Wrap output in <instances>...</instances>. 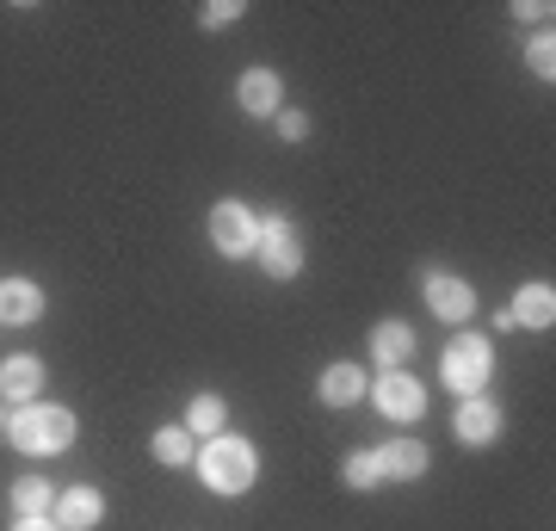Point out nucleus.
I'll return each instance as SVG.
<instances>
[{"label": "nucleus", "instance_id": "1", "mask_svg": "<svg viewBox=\"0 0 556 531\" xmlns=\"http://www.w3.org/2000/svg\"><path fill=\"white\" fill-rule=\"evenodd\" d=\"M0 433H7V445L25 457H62L68 445H75V414L56 408V402H25V408H7L0 414Z\"/></svg>", "mask_w": 556, "mask_h": 531}, {"label": "nucleus", "instance_id": "2", "mask_svg": "<svg viewBox=\"0 0 556 531\" xmlns=\"http://www.w3.org/2000/svg\"><path fill=\"white\" fill-rule=\"evenodd\" d=\"M199 482L211 494H248L260 482V452H254V439H236V433H217V439H204L199 445Z\"/></svg>", "mask_w": 556, "mask_h": 531}, {"label": "nucleus", "instance_id": "3", "mask_svg": "<svg viewBox=\"0 0 556 531\" xmlns=\"http://www.w3.org/2000/svg\"><path fill=\"white\" fill-rule=\"evenodd\" d=\"M439 377H445V390H457V402L489 390L495 383V346H489V334H457L439 353Z\"/></svg>", "mask_w": 556, "mask_h": 531}, {"label": "nucleus", "instance_id": "4", "mask_svg": "<svg viewBox=\"0 0 556 531\" xmlns=\"http://www.w3.org/2000/svg\"><path fill=\"white\" fill-rule=\"evenodd\" d=\"M254 260H260V273L278 278V285L303 273V236H298V223L285 217V211H266V217H260Z\"/></svg>", "mask_w": 556, "mask_h": 531}, {"label": "nucleus", "instance_id": "5", "mask_svg": "<svg viewBox=\"0 0 556 531\" xmlns=\"http://www.w3.org/2000/svg\"><path fill=\"white\" fill-rule=\"evenodd\" d=\"M254 241H260V211H248L241 198L211 204V248H217L223 260H248Z\"/></svg>", "mask_w": 556, "mask_h": 531}, {"label": "nucleus", "instance_id": "6", "mask_svg": "<svg viewBox=\"0 0 556 531\" xmlns=\"http://www.w3.org/2000/svg\"><path fill=\"white\" fill-rule=\"evenodd\" d=\"M365 395H371L378 414L383 420H396V427H415L420 414H427V383H415L408 371H378Z\"/></svg>", "mask_w": 556, "mask_h": 531}, {"label": "nucleus", "instance_id": "7", "mask_svg": "<svg viewBox=\"0 0 556 531\" xmlns=\"http://www.w3.org/2000/svg\"><path fill=\"white\" fill-rule=\"evenodd\" d=\"M420 278H427V309L439 315V321H470L477 315V291L464 285L457 273H439V266H420Z\"/></svg>", "mask_w": 556, "mask_h": 531}, {"label": "nucleus", "instance_id": "8", "mask_svg": "<svg viewBox=\"0 0 556 531\" xmlns=\"http://www.w3.org/2000/svg\"><path fill=\"white\" fill-rule=\"evenodd\" d=\"M501 427H507V420H501V408L489 402V395H464V402H457V414H452V433L464 439L470 452H482V445H495V439H501Z\"/></svg>", "mask_w": 556, "mask_h": 531}, {"label": "nucleus", "instance_id": "9", "mask_svg": "<svg viewBox=\"0 0 556 531\" xmlns=\"http://www.w3.org/2000/svg\"><path fill=\"white\" fill-rule=\"evenodd\" d=\"M43 315V285H31L25 273L0 278V328H31Z\"/></svg>", "mask_w": 556, "mask_h": 531}, {"label": "nucleus", "instance_id": "10", "mask_svg": "<svg viewBox=\"0 0 556 531\" xmlns=\"http://www.w3.org/2000/svg\"><path fill=\"white\" fill-rule=\"evenodd\" d=\"M38 383H43V358H31V353L0 358V402H7V408L38 402Z\"/></svg>", "mask_w": 556, "mask_h": 531}, {"label": "nucleus", "instance_id": "11", "mask_svg": "<svg viewBox=\"0 0 556 531\" xmlns=\"http://www.w3.org/2000/svg\"><path fill=\"white\" fill-rule=\"evenodd\" d=\"M50 519H56L62 531H100L105 494H100V489H62L56 507H50Z\"/></svg>", "mask_w": 556, "mask_h": 531}, {"label": "nucleus", "instance_id": "12", "mask_svg": "<svg viewBox=\"0 0 556 531\" xmlns=\"http://www.w3.org/2000/svg\"><path fill=\"white\" fill-rule=\"evenodd\" d=\"M278 99H285V80H278L273 68H248V75L236 80V105L248 118H278Z\"/></svg>", "mask_w": 556, "mask_h": 531}, {"label": "nucleus", "instance_id": "13", "mask_svg": "<svg viewBox=\"0 0 556 531\" xmlns=\"http://www.w3.org/2000/svg\"><path fill=\"white\" fill-rule=\"evenodd\" d=\"M365 390H371V383H365V371H358L353 358H334V365L316 377V402L321 408H353Z\"/></svg>", "mask_w": 556, "mask_h": 531}, {"label": "nucleus", "instance_id": "14", "mask_svg": "<svg viewBox=\"0 0 556 531\" xmlns=\"http://www.w3.org/2000/svg\"><path fill=\"white\" fill-rule=\"evenodd\" d=\"M507 315H514V328H551L556 321V291L544 285V278H532V285H519L514 291V303H507Z\"/></svg>", "mask_w": 556, "mask_h": 531}, {"label": "nucleus", "instance_id": "15", "mask_svg": "<svg viewBox=\"0 0 556 531\" xmlns=\"http://www.w3.org/2000/svg\"><path fill=\"white\" fill-rule=\"evenodd\" d=\"M378 470H383V482H415V476H427V445L396 433L390 445H378Z\"/></svg>", "mask_w": 556, "mask_h": 531}, {"label": "nucleus", "instance_id": "16", "mask_svg": "<svg viewBox=\"0 0 556 531\" xmlns=\"http://www.w3.org/2000/svg\"><path fill=\"white\" fill-rule=\"evenodd\" d=\"M371 353H378L383 371H408V358H415V328H408V321H378V328H371Z\"/></svg>", "mask_w": 556, "mask_h": 531}, {"label": "nucleus", "instance_id": "17", "mask_svg": "<svg viewBox=\"0 0 556 531\" xmlns=\"http://www.w3.org/2000/svg\"><path fill=\"white\" fill-rule=\"evenodd\" d=\"M223 420H229V402L204 390V395H192V402H186V420H179V427H186L192 439H217Z\"/></svg>", "mask_w": 556, "mask_h": 531}, {"label": "nucleus", "instance_id": "18", "mask_svg": "<svg viewBox=\"0 0 556 531\" xmlns=\"http://www.w3.org/2000/svg\"><path fill=\"white\" fill-rule=\"evenodd\" d=\"M7 507H13V519H43V513L56 507V489L43 476H20L13 494H7Z\"/></svg>", "mask_w": 556, "mask_h": 531}, {"label": "nucleus", "instance_id": "19", "mask_svg": "<svg viewBox=\"0 0 556 531\" xmlns=\"http://www.w3.org/2000/svg\"><path fill=\"white\" fill-rule=\"evenodd\" d=\"M149 452H155V464H161V470H186V464L199 457V439L186 433V427H161Z\"/></svg>", "mask_w": 556, "mask_h": 531}, {"label": "nucleus", "instance_id": "20", "mask_svg": "<svg viewBox=\"0 0 556 531\" xmlns=\"http://www.w3.org/2000/svg\"><path fill=\"white\" fill-rule=\"evenodd\" d=\"M340 482L353 494H371L383 482V470H378V452H346V464H340Z\"/></svg>", "mask_w": 556, "mask_h": 531}, {"label": "nucleus", "instance_id": "21", "mask_svg": "<svg viewBox=\"0 0 556 531\" xmlns=\"http://www.w3.org/2000/svg\"><path fill=\"white\" fill-rule=\"evenodd\" d=\"M526 68H532V75L544 80V87L556 80V38H551V31H538V38H526Z\"/></svg>", "mask_w": 556, "mask_h": 531}, {"label": "nucleus", "instance_id": "22", "mask_svg": "<svg viewBox=\"0 0 556 531\" xmlns=\"http://www.w3.org/2000/svg\"><path fill=\"white\" fill-rule=\"evenodd\" d=\"M236 20H241L236 0H211V7H199V25H204V31H223V25H236Z\"/></svg>", "mask_w": 556, "mask_h": 531}, {"label": "nucleus", "instance_id": "23", "mask_svg": "<svg viewBox=\"0 0 556 531\" xmlns=\"http://www.w3.org/2000/svg\"><path fill=\"white\" fill-rule=\"evenodd\" d=\"M514 20H519V25H544V31H551V0H519Z\"/></svg>", "mask_w": 556, "mask_h": 531}, {"label": "nucleus", "instance_id": "24", "mask_svg": "<svg viewBox=\"0 0 556 531\" xmlns=\"http://www.w3.org/2000/svg\"><path fill=\"white\" fill-rule=\"evenodd\" d=\"M278 137L303 142V137H309V118H303V112H278Z\"/></svg>", "mask_w": 556, "mask_h": 531}, {"label": "nucleus", "instance_id": "25", "mask_svg": "<svg viewBox=\"0 0 556 531\" xmlns=\"http://www.w3.org/2000/svg\"><path fill=\"white\" fill-rule=\"evenodd\" d=\"M13 531H62V526L50 519V513H43V519H13Z\"/></svg>", "mask_w": 556, "mask_h": 531}]
</instances>
